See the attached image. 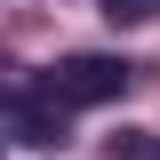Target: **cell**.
Returning <instances> with one entry per match:
<instances>
[{
    "label": "cell",
    "instance_id": "1",
    "mask_svg": "<svg viewBox=\"0 0 160 160\" xmlns=\"http://www.w3.org/2000/svg\"><path fill=\"white\" fill-rule=\"evenodd\" d=\"M120 88H128V64L120 56H56L48 64V80H40V96L56 104V112H72V104H112Z\"/></svg>",
    "mask_w": 160,
    "mask_h": 160
},
{
    "label": "cell",
    "instance_id": "2",
    "mask_svg": "<svg viewBox=\"0 0 160 160\" xmlns=\"http://www.w3.org/2000/svg\"><path fill=\"white\" fill-rule=\"evenodd\" d=\"M104 16H112V24H152L160 0H104Z\"/></svg>",
    "mask_w": 160,
    "mask_h": 160
},
{
    "label": "cell",
    "instance_id": "3",
    "mask_svg": "<svg viewBox=\"0 0 160 160\" xmlns=\"http://www.w3.org/2000/svg\"><path fill=\"white\" fill-rule=\"evenodd\" d=\"M112 160H160V152H152L144 136H120V144H112Z\"/></svg>",
    "mask_w": 160,
    "mask_h": 160
}]
</instances>
